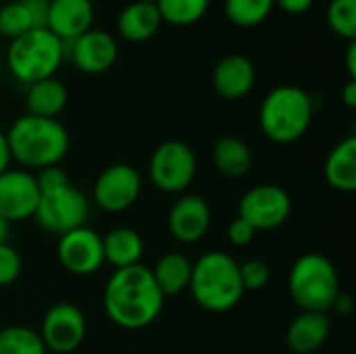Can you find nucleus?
Segmentation results:
<instances>
[{
	"mask_svg": "<svg viewBox=\"0 0 356 354\" xmlns=\"http://www.w3.org/2000/svg\"><path fill=\"white\" fill-rule=\"evenodd\" d=\"M40 198L42 194L31 171L10 167L0 173V219L8 225L33 219Z\"/></svg>",
	"mask_w": 356,
	"mask_h": 354,
	"instance_id": "obj_12",
	"label": "nucleus"
},
{
	"mask_svg": "<svg viewBox=\"0 0 356 354\" xmlns=\"http://www.w3.org/2000/svg\"><path fill=\"white\" fill-rule=\"evenodd\" d=\"M273 10V0H225V15L238 27H254Z\"/></svg>",
	"mask_w": 356,
	"mask_h": 354,
	"instance_id": "obj_27",
	"label": "nucleus"
},
{
	"mask_svg": "<svg viewBox=\"0 0 356 354\" xmlns=\"http://www.w3.org/2000/svg\"><path fill=\"white\" fill-rule=\"evenodd\" d=\"M94 4L92 0H50L46 29L60 42H71L92 29Z\"/></svg>",
	"mask_w": 356,
	"mask_h": 354,
	"instance_id": "obj_16",
	"label": "nucleus"
},
{
	"mask_svg": "<svg viewBox=\"0 0 356 354\" xmlns=\"http://www.w3.org/2000/svg\"><path fill=\"white\" fill-rule=\"evenodd\" d=\"M161 23L163 19L156 4H144L136 0L127 4L117 17V29L129 42H144L152 38L159 31Z\"/></svg>",
	"mask_w": 356,
	"mask_h": 354,
	"instance_id": "obj_22",
	"label": "nucleus"
},
{
	"mask_svg": "<svg viewBox=\"0 0 356 354\" xmlns=\"http://www.w3.org/2000/svg\"><path fill=\"white\" fill-rule=\"evenodd\" d=\"M346 69H348V77L356 79V42H350L348 52H346Z\"/></svg>",
	"mask_w": 356,
	"mask_h": 354,
	"instance_id": "obj_39",
	"label": "nucleus"
},
{
	"mask_svg": "<svg viewBox=\"0 0 356 354\" xmlns=\"http://www.w3.org/2000/svg\"><path fill=\"white\" fill-rule=\"evenodd\" d=\"M325 179L327 184L344 194H353L356 190V136L340 140L325 161Z\"/></svg>",
	"mask_w": 356,
	"mask_h": 354,
	"instance_id": "obj_19",
	"label": "nucleus"
},
{
	"mask_svg": "<svg viewBox=\"0 0 356 354\" xmlns=\"http://www.w3.org/2000/svg\"><path fill=\"white\" fill-rule=\"evenodd\" d=\"M227 238H229V242H232L236 248H244V246L252 244V240L257 238V232H254V227L248 225L244 219L236 217V219L229 223V227H227Z\"/></svg>",
	"mask_w": 356,
	"mask_h": 354,
	"instance_id": "obj_33",
	"label": "nucleus"
},
{
	"mask_svg": "<svg viewBox=\"0 0 356 354\" xmlns=\"http://www.w3.org/2000/svg\"><path fill=\"white\" fill-rule=\"evenodd\" d=\"M192 265L194 261H190V257H186L184 252H167L156 261L150 273L165 298L177 296L188 290L192 277Z\"/></svg>",
	"mask_w": 356,
	"mask_h": 354,
	"instance_id": "obj_23",
	"label": "nucleus"
},
{
	"mask_svg": "<svg viewBox=\"0 0 356 354\" xmlns=\"http://www.w3.org/2000/svg\"><path fill=\"white\" fill-rule=\"evenodd\" d=\"M313 2L315 0H273V4H277L288 15H305L311 10Z\"/></svg>",
	"mask_w": 356,
	"mask_h": 354,
	"instance_id": "obj_35",
	"label": "nucleus"
},
{
	"mask_svg": "<svg viewBox=\"0 0 356 354\" xmlns=\"http://www.w3.org/2000/svg\"><path fill=\"white\" fill-rule=\"evenodd\" d=\"M29 29H33L31 19L19 0H10L4 6H0V35L15 40Z\"/></svg>",
	"mask_w": 356,
	"mask_h": 354,
	"instance_id": "obj_29",
	"label": "nucleus"
},
{
	"mask_svg": "<svg viewBox=\"0 0 356 354\" xmlns=\"http://www.w3.org/2000/svg\"><path fill=\"white\" fill-rule=\"evenodd\" d=\"M0 354H48L40 334L25 325L0 330Z\"/></svg>",
	"mask_w": 356,
	"mask_h": 354,
	"instance_id": "obj_25",
	"label": "nucleus"
},
{
	"mask_svg": "<svg viewBox=\"0 0 356 354\" xmlns=\"http://www.w3.org/2000/svg\"><path fill=\"white\" fill-rule=\"evenodd\" d=\"M332 334V321L327 313L300 311L292 319L286 332V344L292 353L311 354L319 351Z\"/></svg>",
	"mask_w": 356,
	"mask_h": 354,
	"instance_id": "obj_18",
	"label": "nucleus"
},
{
	"mask_svg": "<svg viewBox=\"0 0 356 354\" xmlns=\"http://www.w3.org/2000/svg\"><path fill=\"white\" fill-rule=\"evenodd\" d=\"M327 23L334 33L355 42L356 0H332L327 6Z\"/></svg>",
	"mask_w": 356,
	"mask_h": 354,
	"instance_id": "obj_28",
	"label": "nucleus"
},
{
	"mask_svg": "<svg viewBox=\"0 0 356 354\" xmlns=\"http://www.w3.org/2000/svg\"><path fill=\"white\" fill-rule=\"evenodd\" d=\"M142 194L140 171L127 163H115L100 171L94 182L92 198L104 213H123L131 209Z\"/></svg>",
	"mask_w": 356,
	"mask_h": 354,
	"instance_id": "obj_10",
	"label": "nucleus"
},
{
	"mask_svg": "<svg viewBox=\"0 0 356 354\" xmlns=\"http://www.w3.org/2000/svg\"><path fill=\"white\" fill-rule=\"evenodd\" d=\"M67 100H69L67 88L56 77L29 83L25 92V108H27V115H33V117L56 119L65 111Z\"/></svg>",
	"mask_w": 356,
	"mask_h": 354,
	"instance_id": "obj_20",
	"label": "nucleus"
},
{
	"mask_svg": "<svg viewBox=\"0 0 356 354\" xmlns=\"http://www.w3.org/2000/svg\"><path fill=\"white\" fill-rule=\"evenodd\" d=\"M10 163H13L10 148H8V142H6L4 131L0 129V173H4L6 169H10Z\"/></svg>",
	"mask_w": 356,
	"mask_h": 354,
	"instance_id": "obj_37",
	"label": "nucleus"
},
{
	"mask_svg": "<svg viewBox=\"0 0 356 354\" xmlns=\"http://www.w3.org/2000/svg\"><path fill=\"white\" fill-rule=\"evenodd\" d=\"M90 219V200L73 184L40 198L33 221L52 236H65L83 227Z\"/></svg>",
	"mask_w": 356,
	"mask_h": 354,
	"instance_id": "obj_8",
	"label": "nucleus"
},
{
	"mask_svg": "<svg viewBox=\"0 0 356 354\" xmlns=\"http://www.w3.org/2000/svg\"><path fill=\"white\" fill-rule=\"evenodd\" d=\"M211 0H159L161 19L173 25H192L204 17Z\"/></svg>",
	"mask_w": 356,
	"mask_h": 354,
	"instance_id": "obj_26",
	"label": "nucleus"
},
{
	"mask_svg": "<svg viewBox=\"0 0 356 354\" xmlns=\"http://www.w3.org/2000/svg\"><path fill=\"white\" fill-rule=\"evenodd\" d=\"M292 215L290 194L275 184H261L250 188L238 204V217L244 219L254 232H271L282 227Z\"/></svg>",
	"mask_w": 356,
	"mask_h": 354,
	"instance_id": "obj_9",
	"label": "nucleus"
},
{
	"mask_svg": "<svg viewBox=\"0 0 356 354\" xmlns=\"http://www.w3.org/2000/svg\"><path fill=\"white\" fill-rule=\"evenodd\" d=\"M213 165L225 177H244L252 167V150L244 140L236 136H223L215 142Z\"/></svg>",
	"mask_w": 356,
	"mask_h": 354,
	"instance_id": "obj_24",
	"label": "nucleus"
},
{
	"mask_svg": "<svg viewBox=\"0 0 356 354\" xmlns=\"http://www.w3.org/2000/svg\"><path fill=\"white\" fill-rule=\"evenodd\" d=\"M38 334L48 353L71 354L86 340L88 321L73 303H56L46 311Z\"/></svg>",
	"mask_w": 356,
	"mask_h": 354,
	"instance_id": "obj_11",
	"label": "nucleus"
},
{
	"mask_svg": "<svg viewBox=\"0 0 356 354\" xmlns=\"http://www.w3.org/2000/svg\"><path fill=\"white\" fill-rule=\"evenodd\" d=\"M35 175V184L40 188V194L46 196V194H52V192H58L67 186H71V179L69 175L65 173V169H60L58 165L54 167H46V169H40Z\"/></svg>",
	"mask_w": 356,
	"mask_h": 354,
	"instance_id": "obj_32",
	"label": "nucleus"
},
{
	"mask_svg": "<svg viewBox=\"0 0 356 354\" xmlns=\"http://www.w3.org/2000/svg\"><path fill=\"white\" fill-rule=\"evenodd\" d=\"M330 311L338 313L340 317H348V315L355 311L353 296H350V294H344V292H340V294L336 296V300H334V305H332V309H330Z\"/></svg>",
	"mask_w": 356,
	"mask_h": 354,
	"instance_id": "obj_36",
	"label": "nucleus"
},
{
	"mask_svg": "<svg viewBox=\"0 0 356 354\" xmlns=\"http://www.w3.org/2000/svg\"><path fill=\"white\" fill-rule=\"evenodd\" d=\"M198 173V159L190 144L167 140L159 144L148 161V177L152 186L165 194H184Z\"/></svg>",
	"mask_w": 356,
	"mask_h": 354,
	"instance_id": "obj_7",
	"label": "nucleus"
},
{
	"mask_svg": "<svg viewBox=\"0 0 356 354\" xmlns=\"http://www.w3.org/2000/svg\"><path fill=\"white\" fill-rule=\"evenodd\" d=\"M136 2H144V4H156L159 0H136Z\"/></svg>",
	"mask_w": 356,
	"mask_h": 354,
	"instance_id": "obj_41",
	"label": "nucleus"
},
{
	"mask_svg": "<svg viewBox=\"0 0 356 354\" xmlns=\"http://www.w3.org/2000/svg\"><path fill=\"white\" fill-rule=\"evenodd\" d=\"M213 223V213L209 202L198 194H181L169 209L167 227L169 234L181 244L200 242Z\"/></svg>",
	"mask_w": 356,
	"mask_h": 354,
	"instance_id": "obj_15",
	"label": "nucleus"
},
{
	"mask_svg": "<svg viewBox=\"0 0 356 354\" xmlns=\"http://www.w3.org/2000/svg\"><path fill=\"white\" fill-rule=\"evenodd\" d=\"M8 232H10V225L4 219H0V244L8 240Z\"/></svg>",
	"mask_w": 356,
	"mask_h": 354,
	"instance_id": "obj_40",
	"label": "nucleus"
},
{
	"mask_svg": "<svg viewBox=\"0 0 356 354\" xmlns=\"http://www.w3.org/2000/svg\"><path fill=\"white\" fill-rule=\"evenodd\" d=\"M56 257L63 269L71 275H92L104 265L102 236L88 225L77 227L58 238Z\"/></svg>",
	"mask_w": 356,
	"mask_h": 354,
	"instance_id": "obj_13",
	"label": "nucleus"
},
{
	"mask_svg": "<svg viewBox=\"0 0 356 354\" xmlns=\"http://www.w3.org/2000/svg\"><path fill=\"white\" fill-rule=\"evenodd\" d=\"M288 292L300 311L330 313L342 292L336 265L321 252L298 257L288 275Z\"/></svg>",
	"mask_w": 356,
	"mask_h": 354,
	"instance_id": "obj_5",
	"label": "nucleus"
},
{
	"mask_svg": "<svg viewBox=\"0 0 356 354\" xmlns=\"http://www.w3.org/2000/svg\"><path fill=\"white\" fill-rule=\"evenodd\" d=\"M342 100L348 108L356 106V79H348V83L342 90Z\"/></svg>",
	"mask_w": 356,
	"mask_h": 354,
	"instance_id": "obj_38",
	"label": "nucleus"
},
{
	"mask_svg": "<svg viewBox=\"0 0 356 354\" xmlns=\"http://www.w3.org/2000/svg\"><path fill=\"white\" fill-rule=\"evenodd\" d=\"M106 317L123 330H144L152 325L165 307V296L159 290L150 267L134 265L115 269L102 294Z\"/></svg>",
	"mask_w": 356,
	"mask_h": 354,
	"instance_id": "obj_1",
	"label": "nucleus"
},
{
	"mask_svg": "<svg viewBox=\"0 0 356 354\" xmlns=\"http://www.w3.org/2000/svg\"><path fill=\"white\" fill-rule=\"evenodd\" d=\"M271 280V267L261 259H248L240 265V282L244 292H259L267 288Z\"/></svg>",
	"mask_w": 356,
	"mask_h": 354,
	"instance_id": "obj_30",
	"label": "nucleus"
},
{
	"mask_svg": "<svg viewBox=\"0 0 356 354\" xmlns=\"http://www.w3.org/2000/svg\"><path fill=\"white\" fill-rule=\"evenodd\" d=\"M19 2L27 10L33 29L46 27V23H48V10H50V0H19Z\"/></svg>",
	"mask_w": 356,
	"mask_h": 354,
	"instance_id": "obj_34",
	"label": "nucleus"
},
{
	"mask_svg": "<svg viewBox=\"0 0 356 354\" xmlns=\"http://www.w3.org/2000/svg\"><path fill=\"white\" fill-rule=\"evenodd\" d=\"M10 156L21 169L40 171L58 165L69 152V134L58 119L21 115L4 134Z\"/></svg>",
	"mask_w": 356,
	"mask_h": 354,
	"instance_id": "obj_2",
	"label": "nucleus"
},
{
	"mask_svg": "<svg viewBox=\"0 0 356 354\" xmlns=\"http://www.w3.org/2000/svg\"><path fill=\"white\" fill-rule=\"evenodd\" d=\"M254 79L257 69L244 54H227L213 71V88L225 100H240L250 94Z\"/></svg>",
	"mask_w": 356,
	"mask_h": 354,
	"instance_id": "obj_17",
	"label": "nucleus"
},
{
	"mask_svg": "<svg viewBox=\"0 0 356 354\" xmlns=\"http://www.w3.org/2000/svg\"><path fill=\"white\" fill-rule=\"evenodd\" d=\"M315 115L313 98L298 86H277L261 102L259 123L267 140L275 144L298 142L311 127Z\"/></svg>",
	"mask_w": 356,
	"mask_h": 354,
	"instance_id": "obj_4",
	"label": "nucleus"
},
{
	"mask_svg": "<svg viewBox=\"0 0 356 354\" xmlns=\"http://www.w3.org/2000/svg\"><path fill=\"white\" fill-rule=\"evenodd\" d=\"M23 271V259L15 246L8 242L0 244V288L13 286Z\"/></svg>",
	"mask_w": 356,
	"mask_h": 354,
	"instance_id": "obj_31",
	"label": "nucleus"
},
{
	"mask_svg": "<svg viewBox=\"0 0 356 354\" xmlns=\"http://www.w3.org/2000/svg\"><path fill=\"white\" fill-rule=\"evenodd\" d=\"M188 290L194 303L209 313H227L236 309L244 296L240 282V263L223 252H204L192 265V277Z\"/></svg>",
	"mask_w": 356,
	"mask_h": 354,
	"instance_id": "obj_3",
	"label": "nucleus"
},
{
	"mask_svg": "<svg viewBox=\"0 0 356 354\" xmlns=\"http://www.w3.org/2000/svg\"><path fill=\"white\" fill-rule=\"evenodd\" d=\"M10 73L25 86L40 79L54 77L63 56V42L46 27L29 29L23 35L10 40L6 50Z\"/></svg>",
	"mask_w": 356,
	"mask_h": 354,
	"instance_id": "obj_6",
	"label": "nucleus"
},
{
	"mask_svg": "<svg viewBox=\"0 0 356 354\" xmlns=\"http://www.w3.org/2000/svg\"><path fill=\"white\" fill-rule=\"evenodd\" d=\"M102 252L104 263L115 269H125L140 265L144 255V240L131 227H115L106 236H102Z\"/></svg>",
	"mask_w": 356,
	"mask_h": 354,
	"instance_id": "obj_21",
	"label": "nucleus"
},
{
	"mask_svg": "<svg viewBox=\"0 0 356 354\" xmlns=\"http://www.w3.org/2000/svg\"><path fill=\"white\" fill-rule=\"evenodd\" d=\"M63 56L69 58L79 71L98 75L115 65L119 48L111 33L102 29H88L79 38L63 42Z\"/></svg>",
	"mask_w": 356,
	"mask_h": 354,
	"instance_id": "obj_14",
	"label": "nucleus"
}]
</instances>
